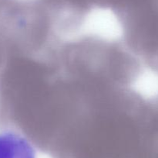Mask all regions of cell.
Listing matches in <instances>:
<instances>
[{
	"label": "cell",
	"mask_w": 158,
	"mask_h": 158,
	"mask_svg": "<svg viewBox=\"0 0 158 158\" xmlns=\"http://www.w3.org/2000/svg\"><path fill=\"white\" fill-rule=\"evenodd\" d=\"M0 158H36L33 144L13 131L0 133Z\"/></svg>",
	"instance_id": "cell-1"
},
{
	"label": "cell",
	"mask_w": 158,
	"mask_h": 158,
	"mask_svg": "<svg viewBox=\"0 0 158 158\" xmlns=\"http://www.w3.org/2000/svg\"><path fill=\"white\" fill-rule=\"evenodd\" d=\"M157 4H158V0H157Z\"/></svg>",
	"instance_id": "cell-2"
}]
</instances>
